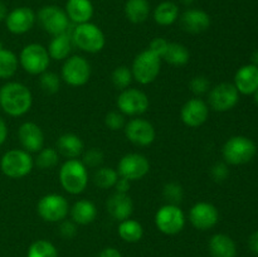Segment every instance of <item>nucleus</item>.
<instances>
[{
  "instance_id": "obj_1",
  "label": "nucleus",
  "mask_w": 258,
  "mask_h": 257,
  "mask_svg": "<svg viewBox=\"0 0 258 257\" xmlns=\"http://www.w3.org/2000/svg\"><path fill=\"white\" fill-rule=\"evenodd\" d=\"M32 92L19 82H8L0 88V106L8 115L22 116L32 107Z\"/></svg>"
},
{
  "instance_id": "obj_2",
  "label": "nucleus",
  "mask_w": 258,
  "mask_h": 257,
  "mask_svg": "<svg viewBox=\"0 0 258 257\" xmlns=\"http://www.w3.org/2000/svg\"><path fill=\"white\" fill-rule=\"evenodd\" d=\"M59 180L63 189L71 194H80L88 184L86 165L77 159H68L59 170Z\"/></svg>"
},
{
  "instance_id": "obj_3",
  "label": "nucleus",
  "mask_w": 258,
  "mask_h": 257,
  "mask_svg": "<svg viewBox=\"0 0 258 257\" xmlns=\"http://www.w3.org/2000/svg\"><path fill=\"white\" fill-rule=\"evenodd\" d=\"M256 145L251 139L246 136H233L223 146V158L227 163L232 165H242L252 159L256 155Z\"/></svg>"
},
{
  "instance_id": "obj_4",
  "label": "nucleus",
  "mask_w": 258,
  "mask_h": 257,
  "mask_svg": "<svg viewBox=\"0 0 258 257\" xmlns=\"http://www.w3.org/2000/svg\"><path fill=\"white\" fill-rule=\"evenodd\" d=\"M161 66L160 55L151 49H146L136 55L133 63V77L141 85H148L155 81Z\"/></svg>"
},
{
  "instance_id": "obj_5",
  "label": "nucleus",
  "mask_w": 258,
  "mask_h": 257,
  "mask_svg": "<svg viewBox=\"0 0 258 257\" xmlns=\"http://www.w3.org/2000/svg\"><path fill=\"white\" fill-rule=\"evenodd\" d=\"M72 40L80 49L88 53H97L105 47V35L102 30L90 22L77 24L73 30Z\"/></svg>"
},
{
  "instance_id": "obj_6",
  "label": "nucleus",
  "mask_w": 258,
  "mask_h": 257,
  "mask_svg": "<svg viewBox=\"0 0 258 257\" xmlns=\"http://www.w3.org/2000/svg\"><path fill=\"white\" fill-rule=\"evenodd\" d=\"M3 173L13 179H19L28 175L33 169V159L30 154L25 150L14 149L4 154L2 158Z\"/></svg>"
},
{
  "instance_id": "obj_7",
  "label": "nucleus",
  "mask_w": 258,
  "mask_h": 257,
  "mask_svg": "<svg viewBox=\"0 0 258 257\" xmlns=\"http://www.w3.org/2000/svg\"><path fill=\"white\" fill-rule=\"evenodd\" d=\"M48 50L38 43H32L23 48L20 53V65L30 75H42L49 66Z\"/></svg>"
},
{
  "instance_id": "obj_8",
  "label": "nucleus",
  "mask_w": 258,
  "mask_h": 257,
  "mask_svg": "<svg viewBox=\"0 0 258 257\" xmlns=\"http://www.w3.org/2000/svg\"><path fill=\"white\" fill-rule=\"evenodd\" d=\"M38 20L45 32L52 35L66 33L70 28V19L66 10L55 5H47L38 12Z\"/></svg>"
},
{
  "instance_id": "obj_9",
  "label": "nucleus",
  "mask_w": 258,
  "mask_h": 257,
  "mask_svg": "<svg viewBox=\"0 0 258 257\" xmlns=\"http://www.w3.org/2000/svg\"><path fill=\"white\" fill-rule=\"evenodd\" d=\"M155 224L163 233L176 234L184 228L185 216L176 204H166L156 212Z\"/></svg>"
},
{
  "instance_id": "obj_10",
  "label": "nucleus",
  "mask_w": 258,
  "mask_h": 257,
  "mask_svg": "<svg viewBox=\"0 0 258 257\" xmlns=\"http://www.w3.org/2000/svg\"><path fill=\"white\" fill-rule=\"evenodd\" d=\"M38 213L47 222H59L67 217L70 204L59 194H47L38 202Z\"/></svg>"
},
{
  "instance_id": "obj_11",
  "label": "nucleus",
  "mask_w": 258,
  "mask_h": 257,
  "mask_svg": "<svg viewBox=\"0 0 258 257\" xmlns=\"http://www.w3.org/2000/svg\"><path fill=\"white\" fill-rule=\"evenodd\" d=\"M91 76V66L86 58L73 55L68 58L62 67V78L71 86H83L88 82Z\"/></svg>"
},
{
  "instance_id": "obj_12",
  "label": "nucleus",
  "mask_w": 258,
  "mask_h": 257,
  "mask_svg": "<svg viewBox=\"0 0 258 257\" xmlns=\"http://www.w3.org/2000/svg\"><path fill=\"white\" fill-rule=\"evenodd\" d=\"M239 100V92L233 83H219L209 92V103L212 108L219 112L229 111L237 105Z\"/></svg>"
},
{
  "instance_id": "obj_13",
  "label": "nucleus",
  "mask_w": 258,
  "mask_h": 257,
  "mask_svg": "<svg viewBox=\"0 0 258 257\" xmlns=\"http://www.w3.org/2000/svg\"><path fill=\"white\" fill-rule=\"evenodd\" d=\"M117 107L125 115H141L148 111L149 97L143 91L136 88H126L117 97Z\"/></svg>"
},
{
  "instance_id": "obj_14",
  "label": "nucleus",
  "mask_w": 258,
  "mask_h": 257,
  "mask_svg": "<svg viewBox=\"0 0 258 257\" xmlns=\"http://www.w3.org/2000/svg\"><path fill=\"white\" fill-rule=\"evenodd\" d=\"M150 170V163L146 156L141 154H127L120 160L117 165V173L121 178L127 180H139L144 178Z\"/></svg>"
},
{
  "instance_id": "obj_15",
  "label": "nucleus",
  "mask_w": 258,
  "mask_h": 257,
  "mask_svg": "<svg viewBox=\"0 0 258 257\" xmlns=\"http://www.w3.org/2000/svg\"><path fill=\"white\" fill-rule=\"evenodd\" d=\"M126 138L135 145L148 146L155 139V128L144 118H133L125 125Z\"/></svg>"
},
{
  "instance_id": "obj_16",
  "label": "nucleus",
  "mask_w": 258,
  "mask_h": 257,
  "mask_svg": "<svg viewBox=\"0 0 258 257\" xmlns=\"http://www.w3.org/2000/svg\"><path fill=\"white\" fill-rule=\"evenodd\" d=\"M189 218L196 228L206 231V229L216 226L219 219V213L218 209L213 204L207 203V202H199L191 207Z\"/></svg>"
},
{
  "instance_id": "obj_17",
  "label": "nucleus",
  "mask_w": 258,
  "mask_h": 257,
  "mask_svg": "<svg viewBox=\"0 0 258 257\" xmlns=\"http://www.w3.org/2000/svg\"><path fill=\"white\" fill-rule=\"evenodd\" d=\"M35 23V13L28 7L15 8L10 13H8L5 24L9 32L14 34H23L33 28Z\"/></svg>"
},
{
  "instance_id": "obj_18",
  "label": "nucleus",
  "mask_w": 258,
  "mask_h": 257,
  "mask_svg": "<svg viewBox=\"0 0 258 257\" xmlns=\"http://www.w3.org/2000/svg\"><path fill=\"white\" fill-rule=\"evenodd\" d=\"M209 108L201 98H191L181 108V120L189 127H198L208 118Z\"/></svg>"
},
{
  "instance_id": "obj_19",
  "label": "nucleus",
  "mask_w": 258,
  "mask_h": 257,
  "mask_svg": "<svg viewBox=\"0 0 258 257\" xmlns=\"http://www.w3.org/2000/svg\"><path fill=\"white\" fill-rule=\"evenodd\" d=\"M19 141L28 153H37L43 149L44 135L39 126L34 122H24L18 131Z\"/></svg>"
},
{
  "instance_id": "obj_20",
  "label": "nucleus",
  "mask_w": 258,
  "mask_h": 257,
  "mask_svg": "<svg viewBox=\"0 0 258 257\" xmlns=\"http://www.w3.org/2000/svg\"><path fill=\"white\" fill-rule=\"evenodd\" d=\"M234 86L238 92L243 95H252L258 90V67L254 65H246L237 71L234 76Z\"/></svg>"
},
{
  "instance_id": "obj_21",
  "label": "nucleus",
  "mask_w": 258,
  "mask_h": 257,
  "mask_svg": "<svg viewBox=\"0 0 258 257\" xmlns=\"http://www.w3.org/2000/svg\"><path fill=\"white\" fill-rule=\"evenodd\" d=\"M180 23L185 32L197 34L208 29L211 25V17L202 9H188L181 15Z\"/></svg>"
},
{
  "instance_id": "obj_22",
  "label": "nucleus",
  "mask_w": 258,
  "mask_h": 257,
  "mask_svg": "<svg viewBox=\"0 0 258 257\" xmlns=\"http://www.w3.org/2000/svg\"><path fill=\"white\" fill-rule=\"evenodd\" d=\"M107 211L112 216V218L122 222L125 219H128V217L133 213L134 203L126 193H117L116 191L108 199Z\"/></svg>"
},
{
  "instance_id": "obj_23",
  "label": "nucleus",
  "mask_w": 258,
  "mask_h": 257,
  "mask_svg": "<svg viewBox=\"0 0 258 257\" xmlns=\"http://www.w3.org/2000/svg\"><path fill=\"white\" fill-rule=\"evenodd\" d=\"M66 13L71 22L76 24L88 23L93 15V5L91 0H67Z\"/></svg>"
},
{
  "instance_id": "obj_24",
  "label": "nucleus",
  "mask_w": 258,
  "mask_h": 257,
  "mask_svg": "<svg viewBox=\"0 0 258 257\" xmlns=\"http://www.w3.org/2000/svg\"><path fill=\"white\" fill-rule=\"evenodd\" d=\"M209 251L213 257H236V243L229 236L223 233L214 234L209 241Z\"/></svg>"
},
{
  "instance_id": "obj_25",
  "label": "nucleus",
  "mask_w": 258,
  "mask_h": 257,
  "mask_svg": "<svg viewBox=\"0 0 258 257\" xmlns=\"http://www.w3.org/2000/svg\"><path fill=\"white\" fill-rule=\"evenodd\" d=\"M57 149L66 158L76 159L82 154L83 143L80 136L75 135V134H64L58 139Z\"/></svg>"
},
{
  "instance_id": "obj_26",
  "label": "nucleus",
  "mask_w": 258,
  "mask_h": 257,
  "mask_svg": "<svg viewBox=\"0 0 258 257\" xmlns=\"http://www.w3.org/2000/svg\"><path fill=\"white\" fill-rule=\"evenodd\" d=\"M71 216L72 219L78 224H88L95 221L97 216V209L92 202L87 199H81L76 202L75 206L71 208Z\"/></svg>"
},
{
  "instance_id": "obj_27",
  "label": "nucleus",
  "mask_w": 258,
  "mask_h": 257,
  "mask_svg": "<svg viewBox=\"0 0 258 257\" xmlns=\"http://www.w3.org/2000/svg\"><path fill=\"white\" fill-rule=\"evenodd\" d=\"M150 4L148 0H127L125 4V15L131 23L140 24L149 18Z\"/></svg>"
},
{
  "instance_id": "obj_28",
  "label": "nucleus",
  "mask_w": 258,
  "mask_h": 257,
  "mask_svg": "<svg viewBox=\"0 0 258 257\" xmlns=\"http://www.w3.org/2000/svg\"><path fill=\"white\" fill-rule=\"evenodd\" d=\"M179 18V7L173 2H163L154 10V20L159 25H171Z\"/></svg>"
},
{
  "instance_id": "obj_29",
  "label": "nucleus",
  "mask_w": 258,
  "mask_h": 257,
  "mask_svg": "<svg viewBox=\"0 0 258 257\" xmlns=\"http://www.w3.org/2000/svg\"><path fill=\"white\" fill-rule=\"evenodd\" d=\"M71 42H72V38L68 32L54 35V38L50 40L49 47H48L49 57L57 60L64 59L71 52Z\"/></svg>"
},
{
  "instance_id": "obj_30",
  "label": "nucleus",
  "mask_w": 258,
  "mask_h": 257,
  "mask_svg": "<svg viewBox=\"0 0 258 257\" xmlns=\"http://www.w3.org/2000/svg\"><path fill=\"white\" fill-rule=\"evenodd\" d=\"M161 58L173 66H184L189 62V50L185 45L179 43H168Z\"/></svg>"
},
{
  "instance_id": "obj_31",
  "label": "nucleus",
  "mask_w": 258,
  "mask_h": 257,
  "mask_svg": "<svg viewBox=\"0 0 258 257\" xmlns=\"http://www.w3.org/2000/svg\"><path fill=\"white\" fill-rule=\"evenodd\" d=\"M143 233V226L134 219H125L118 226V234L126 242L140 241Z\"/></svg>"
},
{
  "instance_id": "obj_32",
  "label": "nucleus",
  "mask_w": 258,
  "mask_h": 257,
  "mask_svg": "<svg viewBox=\"0 0 258 257\" xmlns=\"http://www.w3.org/2000/svg\"><path fill=\"white\" fill-rule=\"evenodd\" d=\"M18 70V58L12 50L3 48L0 50V78L7 80L13 77Z\"/></svg>"
},
{
  "instance_id": "obj_33",
  "label": "nucleus",
  "mask_w": 258,
  "mask_h": 257,
  "mask_svg": "<svg viewBox=\"0 0 258 257\" xmlns=\"http://www.w3.org/2000/svg\"><path fill=\"white\" fill-rule=\"evenodd\" d=\"M117 179L118 173L113 170L112 168H100L95 173V176H93V181H95L96 185L102 189L115 186Z\"/></svg>"
},
{
  "instance_id": "obj_34",
  "label": "nucleus",
  "mask_w": 258,
  "mask_h": 257,
  "mask_svg": "<svg viewBox=\"0 0 258 257\" xmlns=\"http://www.w3.org/2000/svg\"><path fill=\"white\" fill-rule=\"evenodd\" d=\"M28 257H58V252L50 242L39 239L29 247Z\"/></svg>"
},
{
  "instance_id": "obj_35",
  "label": "nucleus",
  "mask_w": 258,
  "mask_h": 257,
  "mask_svg": "<svg viewBox=\"0 0 258 257\" xmlns=\"http://www.w3.org/2000/svg\"><path fill=\"white\" fill-rule=\"evenodd\" d=\"M133 72L126 66H120L112 73V83L118 90H126L133 81Z\"/></svg>"
},
{
  "instance_id": "obj_36",
  "label": "nucleus",
  "mask_w": 258,
  "mask_h": 257,
  "mask_svg": "<svg viewBox=\"0 0 258 257\" xmlns=\"http://www.w3.org/2000/svg\"><path fill=\"white\" fill-rule=\"evenodd\" d=\"M40 169H50L58 164V151L53 148L42 149L35 161Z\"/></svg>"
},
{
  "instance_id": "obj_37",
  "label": "nucleus",
  "mask_w": 258,
  "mask_h": 257,
  "mask_svg": "<svg viewBox=\"0 0 258 257\" xmlns=\"http://www.w3.org/2000/svg\"><path fill=\"white\" fill-rule=\"evenodd\" d=\"M40 87L42 90L44 91L45 93H55L58 92L59 90V86H60V81L59 77H58L55 73L53 72H43L42 76H40Z\"/></svg>"
},
{
  "instance_id": "obj_38",
  "label": "nucleus",
  "mask_w": 258,
  "mask_h": 257,
  "mask_svg": "<svg viewBox=\"0 0 258 257\" xmlns=\"http://www.w3.org/2000/svg\"><path fill=\"white\" fill-rule=\"evenodd\" d=\"M164 197L169 202H171V204H176L183 198V189L176 183L166 184L165 188H164Z\"/></svg>"
},
{
  "instance_id": "obj_39",
  "label": "nucleus",
  "mask_w": 258,
  "mask_h": 257,
  "mask_svg": "<svg viewBox=\"0 0 258 257\" xmlns=\"http://www.w3.org/2000/svg\"><path fill=\"white\" fill-rule=\"evenodd\" d=\"M103 161V153L98 149L92 148L87 150L83 155V164L85 165L91 166V168H96V166L101 165Z\"/></svg>"
},
{
  "instance_id": "obj_40",
  "label": "nucleus",
  "mask_w": 258,
  "mask_h": 257,
  "mask_svg": "<svg viewBox=\"0 0 258 257\" xmlns=\"http://www.w3.org/2000/svg\"><path fill=\"white\" fill-rule=\"evenodd\" d=\"M105 122L111 130H120V128L125 127V117H123L122 113L116 112V111L107 113Z\"/></svg>"
},
{
  "instance_id": "obj_41",
  "label": "nucleus",
  "mask_w": 258,
  "mask_h": 257,
  "mask_svg": "<svg viewBox=\"0 0 258 257\" xmlns=\"http://www.w3.org/2000/svg\"><path fill=\"white\" fill-rule=\"evenodd\" d=\"M211 87V82L204 76H197L190 81V88L196 95H203Z\"/></svg>"
},
{
  "instance_id": "obj_42",
  "label": "nucleus",
  "mask_w": 258,
  "mask_h": 257,
  "mask_svg": "<svg viewBox=\"0 0 258 257\" xmlns=\"http://www.w3.org/2000/svg\"><path fill=\"white\" fill-rule=\"evenodd\" d=\"M228 174V168H227L226 164L223 163H217L216 165L212 168V175H213V178L216 179L217 181H222L224 180V179H227Z\"/></svg>"
},
{
  "instance_id": "obj_43",
  "label": "nucleus",
  "mask_w": 258,
  "mask_h": 257,
  "mask_svg": "<svg viewBox=\"0 0 258 257\" xmlns=\"http://www.w3.org/2000/svg\"><path fill=\"white\" fill-rule=\"evenodd\" d=\"M168 43L165 39H163V38H155V39L153 40V42L150 43V48L149 49H151L153 52H155L156 54L160 55V58L163 57L164 52H165L166 47H168Z\"/></svg>"
},
{
  "instance_id": "obj_44",
  "label": "nucleus",
  "mask_w": 258,
  "mask_h": 257,
  "mask_svg": "<svg viewBox=\"0 0 258 257\" xmlns=\"http://www.w3.org/2000/svg\"><path fill=\"white\" fill-rule=\"evenodd\" d=\"M60 234H62L64 238H71V237H73L76 234V232H77V228H76L75 223L71 221H64L62 224H60Z\"/></svg>"
},
{
  "instance_id": "obj_45",
  "label": "nucleus",
  "mask_w": 258,
  "mask_h": 257,
  "mask_svg": "<svg viewBox=\"0 0 258 257\" xmlns=\"http://www.w3.org/2000/svg\"><path fill=\"white\" fill-rule=\"evenodd\" d=\"M115 186H116V190H117V193H126V191L130 189V180H127V179H125V178L117 179Z\"/></svg>"
},
{
  "instance_id": "obj_46",
  "label": "nucleus",
  "mask_w": 258,
  "mask_h": 257,
  "mask_svg": "<svg viewBox=\"0 0 258 257\" xmlns=\"http://www.w3.org/2000/svg\"><path fill=\"white\" fill-rule=\"evenodd\" d=\"M249 248H251L252 252L258 254V231L254 232L251 237H249Z\"/></svg>"
},
{
  "instance_id": "obj_47",
  "label": "nucleus",
  "mask_w": 258,
  "mask_h": 257,
  "mask_svg": "<svg viewBox=\"0 0 258 257\" xmlns=\"http://www.w3.org/2000/svg\"><path fill=\"white\" fill-rule=\"evenodd\" d=\"M7 136H8L7 123H5V121L0 117V145H2V144H4Z\"/></svg>"
},
{
  "instance_id": "obj_48",
  "label": "nucleus",
  "mask_w": 258,
  "mask_h": 257,
  "mask_svg": "<svg viewBox=\"0 0 258 257\" xmlns=\"http://www.w3.org/2000/svg\"><path fill=\"white\" fill-rule=\"evenodd\" d=\"M98 257H122V256H121V253L116 248H106L101 252Z\"/></svg>"
},
{
  "instance_id": "obj_49",
  "label": "nucleus",
  "mask_w": 258,
  "mask_h": 257,
  "mask_svg": "<svg viewBox=\"0 0 258 257\" xmlns=\"http://www.w3.org/2000/svg\"><path fill=\"white\" fill-rule=\"evenodd\" d=\"M7 15H8L7 5H5L3 2H0V22L7 19Z\"/></svg>"
},
{
  "instance_id": "obj_50",
  "label": "nucleus",
  "mask_w": 258,
  "mask_h": 257,
  "mask_svg": "<svg viewBox=\"0 0 258 257\" xmlns=\"http://www.w3.org/2000/svg\"><path fill=\"white\" fill-rule=\"evenodd\" d=\"M253 65L254 66H257V67H258V52H256V53H254V54H253Z\"/></svg>"
},
{
  "instance_id": "obj_51",
  "label": "nucleus",
  "mask_w": 258,
  "mask_h": 257,
  "mask_svg": "<svg viewBox=\"0 0 258 257\" xmlns=\"http://www.w3.org/2000/svg\"><path fill=\"white\" fill-rule=\"evenodd\" d=\"M254 101H256V103L258 105V90L254 92Z\"/></svg>"
},
{
  "instance_id": "obj_52",
  "label": "nucleus",
  "mask_w": 258,
  "mask_h": 257,
  "mask_svg": "<svg viewBox=\"0 0 258 257\" xmlns=\"http://www.w3.org/2000/svg\"><path fill=\"white\" fill-rule=\"evenodd\" d=\"M184 3H185V4H190L191 2H193V0H183Z\"/></svg>"
},
{
  "instance_id": "obj_53",
  "label": "nucleus",
  "mask_w": 258,
  "mask_h": 257,
  "mask_svg": "<svg viewBox=\"0 0 258 257\" xmlns=\"http://www.w3.org/2000/svg\"><path fill=\"white\" fill-rule=\"evenodd\" d=\"M3 49V44H2V42H0V50Z\"/></svg>"
}]
</instances>
